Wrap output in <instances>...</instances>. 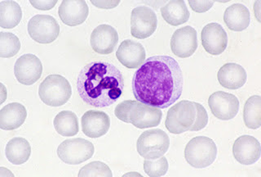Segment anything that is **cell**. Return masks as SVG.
<instances>
[{"label": "cell", "instance_id": "17", "mask_svg": "<svg viewBox=\"0 0 261 177\" xmlns=\"http://www.w3.org/2000/svg\"><path fill=\"white\" fill-rule=\"evenodd\" d=\"M89 9L84 0H64L58 9V14L65 25L75 27L87 20Z\"/></svg>", "mask_w": 261, "mask_h": 177}, {"label": "cell", "instance_id": "25", "mask_svg": "<svg viewBox=\"0 0 261 177\" xmlns=\"http://www.w3.org/2000/svg\"><path fill=\"white\" fill-rule=\"evenodd\" d=\"M22 18V10L15 1H2L0 3V27L4 29H12Z\"/></svg>", "mask_w": 261, "mask_h": 177}, {"label": "cell", "instance_id": "24", "mask_svg": "<svg viewBox=\"0 0 261 177\" xmlns=\"http://www.w3.org/2000/svg\"><path fill=\"white\" fill-rule=\"evenodd\" d=\"M160 11L163 19L171 26L182 25L190 19V11L183 0L170 1Z\"/></svg>", "mask_w": 261, "mask_h": 177}, {"label": "cell", "instance_id": "2", "mask_svg": "<svg viewBox=\"0 0 261 177\" xmlns=\"http://www.w3.org/2000/svg\"><path fill=\"white\" fill-rule=\"evenodd\" d=\"M77 88L80 98L88 105L109 107L122 95L124 80L114 64L94 61L82 68L77 76Z\"/></svg>", "mask_w": 261, "mask_h": 177}, {"label": "cell", "instance_id": "21", "mask_svg": "<svg viewBox=\"0 0 261 177\" xmlns=\"http://www.w3.org/2000/svg\"><path fill=\"white\" fill-rule=\"evenodd\" d=\"M27 108L19 103H9L0 111V128L4 130H16L27 119Z\"/></svg>", "mask_w": 261, "mask_h": 177}, {"label": "cell", "instance_id": "31", "mask_svg": "<svg viewBox=\"0 0 261 177\" xmlns=\"http://www.w3.org/2000/svg\"><path fill=\"white\" fill-rule=\"evenodd\" d=\"M133 103H134V100H126L118 104L114 110V114L116 116V118L122 122L127 123V116Z\"/></svg>", "mask_w": 261, "mask_h": 177}, {"label": "cell", "instance_id": "30", "mask_svg": "<svg viewBox=\"0 0 261 177\" xmlns=\"http://www.w3.org/2000/svg\"><path fill=\"white\" fill-rule=\"evenodd\" d=\"M144 171L150 177L163 176L168 171V162L163 156L157 160L146 159L144 162Z\"/></svg>", "mask_w": 261, "mask_h": 177}, {"label": "cell", "instance_id": "27", "mask_svg": "<svg viewBox=\"0 0 261 177\" xmlns=\"http://www.w3.org/2000/svg\"><path fill=\"white\" fill-rule=\"evenodd\" d=\"M244 123L249 129L256 130L261 126V98L253 95L245 103L243 111Z\"/></svg>", "mask_w": 261, "mask_h": 177}, {"label": "cell", "instance_id": "15", "mask_svg": "<svg viewBox=\"0 0 261 177\" xmlns=\"http://www.w3.org/2000/svg\"><path fill=\"white\" fill-rule=\"evenodd\" d=\"M260 144L251 136H242L232 145V154L236 161L243 165L256 163L260 158Z\"/></svg>", "mask_w": 261, "mask_h": 177}, {"label": "cell", "instance_id": "1", "mask_svg": "<svg viewBox=\"0 0 261 177\" xmlns=\"http://www.w3.org/2000/svg\"><path fill=\"white\" fill-rule=\"evenodd\" d=\"M183 84V72L173 58L152 56L135 72L133 92L137 101L164 109L181 96Z\"/></svg>", "mask_w": 261, "mask_h": 177}, {"label": "cell", "instance_id": "28", "mask_svg": "<svg viewBox=\"0 0 261 177\" xmlns=\"http://www.w3.org/2000/svg\"><path fill=\"white\" fill-rule=\"evenodd\" d=\"M20 50V39L10 32H0V57L9 58L14 57Z\"/></svg>", "mask_w": 261, "mask_h": 177}, {"label": "cell", "instance_id": "23", "mask_svg": "<svg viewBox=\"0 0 261 177\" xmlns=\"http://www.w3.org/2000/svg\"><path fill=\"white\" fill-rule=\"evenodd\" d=\"M8 160L14 165L27 163L31 154V147L25 139L15 137L8 141L5 148Z\"/></svg>", "mask_w": 261, "mask_h": 177}, {"label": "cell", "instance_id": "9", "mask_svg": "<svg viewBox=\"0 0 261 177\" xmlns=\"http://www.w3.org/2000/svg\"><path fill=\"white\" fill-rule=\"evenodd\" d=\"M158 18L154 11L146 6L135 8L130 16V33L137 39H146L157 29Z\"/></svg>", "mask_w": 261, "mask_h": 177}, {"label": "cell", "instance_id": "29", "mask_svg": "<svg viewBox=\"0 0 261 177\" xmlns=\"http://www.w3.org/2000/svg\"><path fill=\"white\" fill-rule=\"evenodd\" d=\"M77 176L112 177V171L107 165L102 162H92L82 167Z\"/></svg>", "mask_w": 261, "mask_h": 177}, {"label": "cell", "instance_id": "18", "mask_svg": "<svg viewBox=\"0 0 261 177\" xmlns=\"http://www.w3.org/2000/svg\"><path fill=\"white\" fill-rule=\"evenodd\" d=\"M81 124L85 136L89 138H100L108 132L110 118L104 112L91 110L83 115Z\"/></svg>", "mask_w": 261, "mask_h": 177}, {"label": "cell", "instance_id": "3", "mask_svg": "<svg viewBox=\"0 0 261 177\" xmlns=\"http://www.w3.org/2000/svg\"><path fill=\"white\" fill-rule=\"evenodd\" d=\"M207 123V113L202 104L182 100L167 112L165 126L172 134L179 135L202 130Z\"/></svg>", "mask_w": 261, "mask_h": 177}, {"label": "cell", "instance_id": "5", "mask_svg": "<svg viewBox=\"0 0 261 177\" xmlns=\"http://www.w3.org/2000/svg\"><path fill=\"white\" fill-rule=\"evenodd\" d=\"M217 147L216 143L206 136L192 139L185 148V159L190 166L195 168H205L216 160Z\"/></svg>", "mask_w": 261, "mask_h": 177}, {"label": "cell", "instance_id": "8", "mask_svg": "<svg viewBox=\"0 0 261 177\" xmlns=\"http://www.w3.org/2000/svg\"><path fill=\"white\" fill-rule=\"evenodd\" d=\"M28 32L37 43H53L59 36L60 26L50 15H35L29 21Z\"/></svg>", "mask_w": 261, "mask_h": 177}, {"label": "cell", "instance_id": "22", "mask_svg": "<svg viewBox=\"0 0 261 177\" xmlns=\"http://www.w3.org/2000/svg\"><path fill=\"white\" fill-rule=\"evenodd\" d=\"M224 21L230 31H243L250 25L251 14L245 5L234 4L224 12Z\"/></svg>", "mask_w": 261, "mask_h": 177}, {"label": "cell", "instance_id": "32", "mask_svg": "<svg viewBox=\"0 0 261 177\" xmlns=\"http://www.w3.org/2000/svg\"><path fill=\"white\" fill-rule=\"evenodd\" d=\"M214 1H198V0L189 1L192 10L199 13H205L210 10L214 5Z\"/></svg>", "mask_w": 261, "mask_h": 177}, {"label": "cell", "instance_id": "16", "mask_svg": "<svg viewBox=\"0 0 261 177\" xmlns=\"http://www.w3.org/2000/svg\"><path fill=\"white\" fill-rule=\"evenodd\" d=\"M118 41L116 30L110 25L98 26L92 31L90 43L92 50L99 54H110L115 50Z\"/></svg>", "mask_w": 261, "mask_h": 177}, {"label": "cell", "instance_id": "11", "mask_svg": "<svg viewBox=\"0 0 261 177\" xmlns=\"http://www.w3.org/2000/svg\"><path fill=\"white\" fill-rule=\"evenodd\" d=\"M208 105L212 114L218 119L228 121L239 113V101L234 95L224 91L212 94L208 99Z\"/></svg>", "mask_w": 261, "mask_h": 177}, {"label": "cell", "instance_id": "26", "mask_svg": "<svg viewBox=\"0 0 261 177\" xmlns=\"http://www.w3.org/2000/svg\"><path fill=\"white\" fill-rule=\"evenodd\" d=\"M56 131L61 136H75L79 133V119L77 115L71 111H62L56 116L54 119Z\"/></svg>", "mask_w": 261, "mask_h": 177}, {"label": "cell", "instance_id": "6", "mask_svg": "<svg viewBox=\"0 0 261 177\" xmlns=\"http://www.w3.org/2000/svg\"><path fill=\"white\" fill-rule=\"evenodd\" d=\"M170 139L165 131L153 129L143 132L137 142L139 154L145 159H158L168 150Z\"/></svg>", "mask_w": 261, "mask_h": 177}, {"label": "cell", "instance_id": "34", "mask_svg": "<svg viewBox=\"0 0 261 177\" xmlns=\"http://www.w3.org/2000/svg\"><path fill=\"white\" fill-rule=\"evenodd\" d=\"M92 5L100 9H113L120 4V1H91Z\"/></svg>", "mask_w": 261, "mask_h": 177}, {"label": "cell", "instance_id": "14", "mask_svg": "<svg viewBox=\"0 0 261 177\" xmlns=\"http://www.w3.org/2000/svg\"><path fill=\"white\" fill-rule=\"evenodd\" d=\"M201 39L204 50L213 56L222 54L228 46V35L218 23H209L205 26L201 33Z\"/></svg>", "mask_w": 261, "mask_h": 177}, {"label": "cell", "instance_id": "7", "mask_svg": "<svg viewBox=\"0 0 261 177\" xmlns=\"http://www.w3.org/2000/svg\"><path fill=\"white\" fill-rule=\"evenodd\" d=\"M57 155L63 163L79 165L92 159L95 152L93 144L84 139L66 140L57 148Z\"/></svg>", "mask_w": 261, "mask_h": 177}, {"label": "cell", "instance_id": "19", "mask_svg": "<svg viewBox=\"0 0 261 177\" xmlns=\"http://www.w3.org/2000/svg\"><path fill=\"white\" fill-rule=\"evenodd\" d=\"M116 57L119 62L126 68L137 69L145 62V48L138 42L126 39L118 47Z\"/></svg>", "mask_w": 261, "mask_h": 177}, {"label": "cell", "instance_id": "10", "mask_svg": "<svg viewBox=\"0 0 261 177\" xmlns=\"http://www.w3.org/2000/svg\"><path fill=\"white\" fill-rule=\"evenodd\" d=\"M163 113L160 108L134 101L127 116V123H132L139 129L152 128L161 122Z\"/></svg>", "mask_w": 261, "mask_h": 177}, {"label": "cell", "instance_id": "12", "mask_svg": "<svg viewBox=\"0 0 261 177\" xmlns=\"http://www.w3.org/2000/svg\"><path fill=\"white\" fill-rule=\"evenodd\" d=\"M43 73V65L37 56L24 54L16 60L14 74L20 84L31 85L40 79Z\"/></svg>", "mask_w": 261, "mask_h": 177}, {"label": "cell", "instance_id": "20", "mask_svg": "<svg viewBox=\"0 0 261 177\" xmlns=\"http://www.w3.org/2000/svg\"><path fill=\"white\" fill-rule=\"evenodd\" d=\"M219 83L221 86L228 90H238L247 82V72L244 68L234 63L224 64L219 70L217 74Z\"/></svg>", "mask_w": 261, "mask_h": 177}, {"label": "cell", "instance_id": "4", "mask_svg": "<svg viewBox=\"0 0 261 177\" xmlns=\"http://www.w3.org/2000/svg\"><path fill=\"white\" fill-rule=\"evenodd\" d=\"M39 95L45 104L60 107L67 103L71 97V85L67 79L61 75H49L41 83Z\"/></svg>", "mask_w": 261, "mask_h": 177}, {"label": "cell", "instance_id": "33", "mask_svg": "<svg viewBox=\"0 0 261 177\" xmlns=\"http://www.w3.org/2000/svg\"><path fill=\"white\" fill-rule=\"evenodd\" d=\"M30 3L36 9L47 11L54 8L57 4V0H54V1H53V0H49V1H47V0H43V1L42 0H40V1H35V0L33 1V0H31Z\"/></svg>", "mask_w": 261, "mask_h": 177}, {"label": "cell", "instance_id": "13", "mask_svg": "<svg viewBox=\"0 0 261 177\" xmlns=\"http://www.w3.org/2000/svg\"><path fill=\"white\" fill-rule=\"evenodd\" d=\"M197 31L190 26L176 30L171 36V51L179 58H190L198 49Z\"/></svg>", "mask_w": 261, "mask_h": 177}]
</instances>
